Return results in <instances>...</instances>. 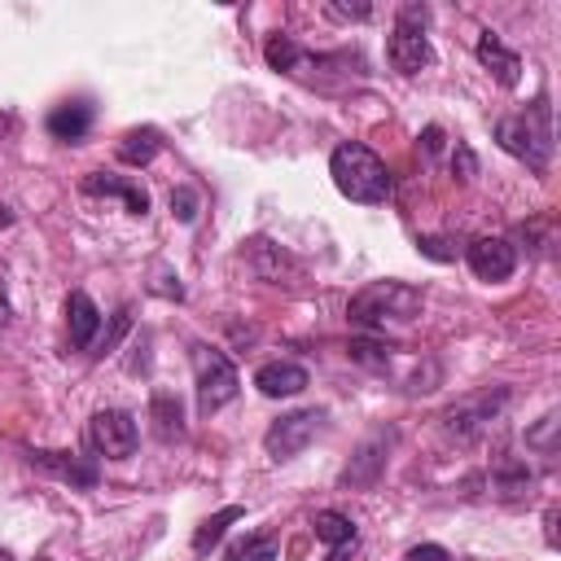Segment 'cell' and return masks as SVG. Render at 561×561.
<instances>
[{
    "instance_id": "1",
    "label": "cell",
    "mask_w": 561,
    "mask_h": 561,
    "mask_svg": "<svg viewBox=\"0 0 561 561\" xmlns=\"http://www.w3.org/2000/svg\"><path fill=\"white\" fill-rule=\"evenodd\" d=\"M329 175H333V184H337V193L346 202L377 206V202L390 197V171H386V162L368 145H359V140H346V145L333 149Z\"/></svg>"
},
{
    "instance_id": "2",
    "label": "cell",
    "mask_w": 561,
    "mask_h": 561,
    "mask_svg": "<svg viewBox=\"0 0 561 561\" xmlns=\"http://www.w3.org/2000/svg\"><path fill=\"white\" fill-rule=\"evenodd\" d=\"M495 140H500L504 153H513L526 167L543 171L548 158H552V114H548V101L539 96L535 105H526L517 114H504L495 123Z\"/></svg>"
},
{
    "instance_id": "3",
    "label": "cell",
    "mask_w": 561,
    "mask_h": 561,
    "mask_svg": "<svg viewBox=\"0 0 561 561\" xmlns=\"http://www.w3.org/2000/svg\"><path fill=\"white\" fill-rule=\"evenodd\" d=\"M421 307H425V294L416 285H408V280H373L346 302V316L359 329H386L390 320L421 316Z\"/></svg>"
},
{
    "instance_id": "4",
    "label": "cell",
    "mask_w": 561,
    "mask_h": 561,
    "mask_svg": "<svg viewBox=\"0 0 561 561\" xmlns=\"http://www.w3.org/2000/svg\"><path fill=\"white\" fill-rule=\"evenodd\" d=\"M193 377H197V412H202V416L219 412V408L232 403L237 390H241V377H237L232 359H228L219 346H206V342L193 346Z\"/></svg>"
},
{
    "instance_id": "5",
    "label": "cell",
    "mask_w": 561,
    "mask_h": 561,
    "mask_svg": "<svg viewBox=\"0 0 561 561\" xmlns=\"http://www.w3.org/2000/svg\"><path fill=\"white\" fill-rule=\"evenodd\" d=\"M386 57H390V66L399 75H416V70H425L434 61V48L425 39V9L421 4L399 9V22H394L390 44H386Z\"/></svg>"
},
{
    "instance_id": "6",
    "label": "cell",
    "mask_w": 561,
    "mask_h": 561,
    "mask_svg": "<svg viewBox=\"0 0 561 561\" xmlns=\"http://www.w3.org/2000/svg\"><path fill=\"white\" fill-rule=\"evenodd\" d=\"M504 403H508V390H478V394H465V399H456V403L443 412V425H447L451 438L473 443L478 434L491 430V421L500 416Z\"/></svg>"
},
{
    "instance_id": "7",
    "label": "cell",
    "mask_w": 561,
    "mask_h": 561,
    "mask_svg": "<svg viewBox=\"0 0 561 561\" xmlns=\"http://www.w3.org/2000/svg\"><path fill=\"white\" fill-rule=\"evenodd\" d=\"M320 425H324V412H320V408L285 412V416H276V421L267 425L263 447H267V456H272V460H294V456H298V451L320 434Z\"/></svg>"
},
{
    "instance_id": "8",
    "label": "cell",
    "mask_w": 561,
    "mask_h": 561,
    "mask_svg": "<svg viewBox=\"0 0 561 561\" xmlns=\"http://www.w3.org/2000/svg\"><path fill=\"white\" fill-rule=\"evenodd\" d=\"M136 438H140V430H136V421L123 408H101L88 421V443L105 460H127L136 451Z\"/></svg>"
},
{
    "instance_id": "9",
    "label": "cell",
    "mask_w": 561,
    "mask_h": 561,
    "mask_svg": "<svg viewBox=\"0 0 561 561\" xmlns=\"http://www.w3.org/2000/svg\"><path fill=\"white\" fill-rule=\"evenodd\" d=\"M465 259H469V267H473L478 280H508L513 267H517V250L504 237H478V241H469Z\"/></svg>"
},
{
    "instance_id": "10",
    "label": "cell",
    "mask_w": 561,
    "mask_h": 561,
    "mask_svg": "<svg viewBox=\"0 0 561 561\" xmlns=\"http://www.w3.org/2000/svg\"><path fill=\"white\" fill-rule=\"evenodd\" d=\"M26 460L70 486H96V460L75 456V451H26Z\"/></svg>"
},
{
    "instance_id": "11",
    "label": "cell",
    "mask_w": 561,
    "mask_h": 561,
    "mask_svg": "<svg viewBox=\"0 0 561 561\" xmlns=\"http://www.w3.org/2000/svg\"><path fill=\"white\" fill-rule=\"evenodd\" d=\"M307 368L302 364H289V359H272V364H263L259 373H254V386L267 394V399H285V394H298V390H307Z\"/></svg>"
},
{
    "instance_id": "12",
    "label": "cell",
    "mask_w": 561,
    "mask_h": 561,
    "mask_svg": "<svg viewBox=\"0 0 561 561\" xmlns=\"http://www.w3.org/2000/svg\"><path fill=\"white\" fill-rule=\"evenodd\" d=\"M478 61L495 75L500 88H517V83H522V57H517L513 48H504L491 31H482V39H478Z\"/></svg>"
},
{
    "instance_id": "13",
    "label": "cell",
    "mask_w": 561,
    "mask_h": 561,
    "mask_svg": "<svg viewBox=\"0 0 561 561\" xmlns=\"http://www.w3.org/2000/svg\"><path fill=\"white\" fill-rule=\"evenodd\" d=\"M44 127H48V136L53 140H83L88 136V127H92V105L88 101H61L48 118H44Z\"/></svg>"
},
{
    "instance_id": "14",
    "label": "cell",
    "mask_w": 561,
    "mask_h": 561,
    "mask_svg": "<svg viewBox=\"0 0 561 561\" xmlns=\"http://www.w3.org/2000/svg\"><path fill=\"white\" fill-rule=\"evenodd\" d=\"M114 153L127 167H149L162 153V131L158 127H131V131H123V140L114 145Z\"/></svg>"
},
{
    "instance_id": "15",
    "label": "cell",
    "mask_w": 561,
    "mask_h": 561,
    "mask_svg": "<svg viewBox=\"0 0 561 561\" xmlns=\"http://www.w3.org/2000/svg\"><path fill=\"white\" fill-rule=\"evenodd\" d=\"M66 324H70V346H88V342L96 337L101 311H96V302H92L83 289H75V294L66 298Z\"/></svg>"
},
{
    "instance_id": "16",
    "label": "cell",
    "mask_w": 561,
    "mask_h": 561,
    "mask_svg": "<svg viewBox=\"0 0 561 561\" xmlns=\"http://www.w3.org/2000/svg\"><path fill=\"white\" fill-rule=\"evenodd\" d=\"M83 193H92V197H123L131 215H145V210H149V193H145V188H136V184H123V180H114V175H101V171L83 175Z\"/></svg>"
},
{
    "instance_id": "17",
    "label": "cell",
    "mask_w": 561,
    "mask_h": 561,
    "mask_svg": "<svg viewBox=\"0 0 561 561\" xmlns=\"http://www.w3.org/2000/svg\"><path fill=\"white\" fill-rule=\"evenodd\" d=\"M530 482H535V473L526 469V460H517V456H500V460H495L491 491H495L500 500H522V495L530 491Z\"/></svg>"
},
{
    "instance_id": "18",
    "label": "cell",
    "mask_w": 561,
    "mask_h": 561,
    "mask_svg": "<svg viewBox=\"0 0 561 561\" xmlns=\"http://www.w3.org/2000/svg\"><path fill=\"white\" fill-rule=\"evenodd\" d=\"M149 421H153V434H158L162 443H175V438L184 434L180 399H175V394H167V390H158V394L149 399Z\"/></svg>"
},
{
    "instance_id": "19",
    "label": "cell",
    "mask_w": 561,
    "mask_h": 561,
    "mask_svg": "<svg viewBox=\"0 0 561 561\" xmlns=\"http://www.w3.org/2000/svg\"><path fill=\"white\" fill-rule=\"evenodd\" d=\"M241 513H245L241 504H228V508L210 513V517H206V522L193 530V552H197V557H206V552H210V548L224 539V530H228L232 522H241Z\"/></svg>"
},
{
    "instance_id": "20",
    "label": "cell",
    "mask_w": 561,
    "mask_h": 561,
    "mask_svg": "<svg viewBox=\"0 0 561 561\" xmlns=\"http://www.w3.org/2000/svg\"><path fill=\"white\" fill-rule=\"evenodd\" d=\"M311 530H316V539L329 543V548H346V543H355V526H351V517H342V513H333V508H320V513L311 517Z\"/></svg>"
},
{
    "instance_id": "21",
    "label": "cell",
    "mask_w": 561,
    "mask_h": 561,
    "mask_svg": "<svg viewBox=\"0 0 561 561\" xmlns=\"http://www.w3.org/2000/svg\"><path fill=\"white\" fill-rule=\"evenodd\" d=\"M394 355H399L394 342H373V337L351 342V359H359V364H368V368H381V373L394 364Z\"/></svg>"
},
{
    "instance_id": "22",
    "label": "cell",
    "mask_w": 561,
    "mask_h": 561,
    "mask_svg": "<svg viewBox=\"0 0 561 561\" xmlns=\"http://www.w3.org/2000/svg\"><path fill=\"white\" fill-rule=\"evenodd\" d=\"M228 561H276V535H245L228 548Z\"/></svg>"
},
{
    "instance_id": "23",
    "label": "cell",
    "mask_w": 561,
    "mask_h": 561,
    "mask_svg": "<svg viewBox=\"0 0 561 561\" xmlns=\"http://www.w3.org/2000/svg\"><path fill=\"white\" fill-rule=\"evenodd\" d=\"M557 412H543L539 416V425L535 430H526V447H535V451H543V456H557V443H552V434H557Z\"/></svg>"
},
{
    "instance_id": "24",
    "label": "cell",
    "mask_w": 561,
    "mask_h": 561,
    "mask_svg": "<svg viewBox=\"0 0 561 561\" xmlns=\"http://www.w3.org/2000/svg\"><path fill=\"white\" fill-rule=\"evenodd\" d=\"M171 210H175L180 224H193V215H197V193H193V188H175V193H171Z\"/></svg>"
},
{
    "instance_id": "25",
    "label": "cell",
    "mask_w": 561,
    "mask_h": 561,
    "mask_svg": "<svg viewBox=\"0 0 561 561\" xmlns=\"http://www.w3.org/2000/svg\"><path fill=\"white\" fill-rule=\"evenodd\" d=\"M451 171H456V180H473L478 158H473V149H469V145H456V153H451Z\"/></svg>"
},
{
    "instance_id": "26",
    "label": "cell",
    "mask_w": 561,
    "mask_h": 561,
    "mask_svg": "<svg viewBox=\"0 0 561 561\" xmlns=\"http://www.w3.org/2000/svg\"><path fill=\"white\" fill-rule=\"evenodd\" d=\"M324 13L329 18H342V22H364L373 9L368 4H324Z\"/></svg>"
},
{
    "instance_id": "27",
    "label": "cell",
    "mask_w": 561,
    "mask_h": 561,
    "mask_svg": "<svg viewBox=\"0 0 561 561\" xmlns=\"http://www.w3.org/2000/svg\"><path fill=\"white\" fill-rule=\"evenodd\" d=\"M403 561H451V552L438 548V543H416V548H408Z\"/></svg>"
},
{
    "instance_id": "28",
    "label": "cell",
    "mask_w": 561,
    "mask_h": 561,
    "mask_svg": "<svg viewBox=\"0 0 561 561\" xmlns=\"http://www.w3.org/2000/svg\"><path fill=\"white\" fill-rule=\"evenodd\" d=\"M416 245H421V254H430V259H438V263L456 259V250H447V241H443V237H421Z\"/></svg>"
},
{
    "instance_id": "29",
    "label": "cell",
    "mask_w": 561,
    "mask_h": 561,
    "mask_svg": "<svg viewBox=\"0 0 561 561\" xmlns=\"http://www.w3.org/2000/svg\"><path fill=\"white\" fill-rule=\"evenodd\" d=\"M9 320V280H4V263H0V324Z\"/></svg>"
},
{
    "instance_id": "30",
    "label": "cell",
    "mask_w": 561,
    "mask_h": 561,
    "mask_svg": "<svg viewBox=\"0 0 561 561\" xmlns=\"http://www.w3.org/2000/svg\"><path fill=\"white\" fill-rule=\"evenodd\" d=\"M438 145H443V127H425V149L434 153Z\"/></svg>"
},
{
    "instance_id": "31",
    "label": "cell",
    "mask_w": 561,
    "mask_h": 561,
    "mask_svg": "<svg viewBox=\"0 0 561 561\" xmlns=\"http://www.w3.org/2000/svg\"><path fill=\"white\" fill-rule=\"evenodd\" d=\"M0 561H13V557H9V552H0Z\"/></svg>"
},
{
    "instance_id": "32",
    "label": "cell",
    "mask_w": 561,
    "mask_h": 561,
    "mask_svg": "<svg viewBox=\"0 0 561 561\" xmlns=\"http://www.w3.org/2000/svg\"><path fill=\"white\" fill-rule=\"evenodd\" d=\"M39 561H48V557H39Z\"/></svg>"
}]
</instances>
